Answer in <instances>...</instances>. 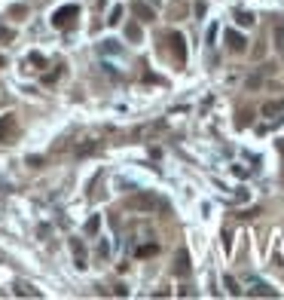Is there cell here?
Here are the masks:
<instances>
[{
  "label": "cell",
  "instance_id": "cell-1",
  "mask_svg": "<svg viewBox=\"0 0 284 300\" xmlns=\"http://www.w3.org/2000/svg\"><path fill=\"white\" fill-rule=\"evenodd\" d=\"M126 208H132V211H144V214H153V211H168V202H165V199H159L156 193H135V196L126 202Z\"/></svg>",
  "mask_w": 284,
  "mask_h": 300
},
{
  "label": "cell",
  "instance_id": "cell-2",
  "mask_svg": "<svg viewBox=\"0 0 284 300\" xmlns=\"http://www.w3.org/2000/svg\"><path fill=\"white\" fill-rule=\"evenodd\" d=\"M76 16H79V7H58L55 13H52V28H58V31H64V28H70L73 22H76Z\"/></svg>",
  "mask_w": 284,
  "mask_h": 300
},
{
  "label": "cell",
  "instance_id": "cell-3",
  "mask_svg": "<svg viewBox=\"0 0 284 300\" xmlns=\"http://www.w3.org/2000/svg\"><path fill=\"white\" fill-rule=\"evenodd\" d=\"M16 135H19L16 117H13V114H4V117H0V141L10 144V141H16Z\"/></svg>",
  "mask_w": 284,
  "mask_h": 300
},
{
  "label": "cell",
  "instance_id": "cell-4",
  "mask_svg": "<svg viewBox=\"0 0 284 300\" xmlns=\"http://www.w3.org/2000/svg\"><path fill=\"white\" fill-rule=\"evenodd\" d=\"M260 114L269 120V123H281L284 120V101H266L260 107Z\"/></svg>",
  "mask_w": 284,
  "mask_h": 300
},
{
  "label": "cell",
  "instance_id": "cell-5",
  "mask_svg": "<svg viewBox=\"0 0 284 300\" xmlns=\"http://www.w3.org/2000/svg\"><path fill=\"white\" fill-rule=\"evenodd\" d=\"M226 46H229V52H245L248 49V40L238 31H226Z\"/></svg>",
  "mask_w": 284,
  "mask_h": 300
},
{
  "label": "cell",
  "instance_id": "cell-6",
  "mask_svg": "<svg viewBox=\"0 0 284 300\" xmlns=\"http://www.w3.org/2000/svg\"><path fill=\"white\" fill-rule=\"evenodd\" d=\"M168 43H171V52H174V58L183 64V61H186V40H183L180 34H171V37H168Z\"/></svg>",
  "mask_w": 284,
  "mask_h": 300
},
{
  "label": "cell",
  "instance_id": "cell-7",
  "mask_svg": "<svg viewBox=\"0 0 284 300\" xmlns=\"http://www.w3.org/2000/svg\"><path fill=\"white\" fill-rule=\"evenodd\" d=\"M132 13L138 16V22H153V19H156L153 7H150V4H144V0H135V4H132Z\"/></svg>",
  "mask_w": 284,
  "mask_h": 300
},
{
  "label": "cell",
  "instance_id": "cell-8",
  "mask_svg": "<svg viewBox=\"0 0 284 300\" xmlns=\"http://www.w3.org/2000/svg\"><path fill=\"white\" fill-rule=\"evenodd\" d=\"M272 40H275V49L284 52V19L281 16H275V22H272Z\"/></svg>",
  "mask_w": 284,
  "mask_h": 300
},
{
  "label": "cell",
  "instance_id": "cell-9",
  "mask_svg": "<svg viewBox=\"0 0 284 300\" xmlns=\"http://www.w3.org/2000/svg\"><path fill=\"white\" fill-rule=\"evenodd\" d=\"M174 273L177 276H190V254H186V248H180L174 254Z\"/></svg>",
  "mask_w": 284,
  "mask_h": 300
},
{
  "label": "cell",
  "instance_id": "cell-10",
  "mask_svg": "<svg viewBox=\"0 0 284 300\" xmlns=\"http://www.w3.org/2000/svg\"><path fill=\"white\" fill-rule=\"evenodd\" d=\"M70 248H73V257H76V270H86V248L79 239H70Z\"/></svg>",
  "mask_w": 284,
  "mask_h": 300
},
{
  "label": "cell",
  "instance_id": "cell-11",
  "mask_svg": "<svg viewBox=\"0 0 284 300\" xmlns=\"http://www.w3.org/2000/svg\"><path fill=\"white\" fill-rule=\"evenodd\" d=\"M251 297H278V291H275V288H269V285H263V282H254Z\"/></svg>",
  "mask_w": 284,
  "mask_h": 300
},
{
  "label": "cell",
  "instance_id": "cell-12",
  "mask_svg": "<svg viewBox=\"0 0 284 300\" xmlns=\"http://www.w3.org/2000/svg\"><path fill=\"white\" fill-rule=\"evenodd\" d=\"M16 294H19V297H40V291L31 288L28 282H16Z\"/></svg>",
  "mask_w": 284,
  "mask_h": 300
},
{
  "label": "cell",
  "instance_id": "cell-13",
  "mask_svg": "<svg viewBox=\"0 0 284 300\" xmlns=\"http://www.w3.org/2000/svg\"><path fill=\"white\" fill-rule=\"evenodd\" d=\"M126 37H129L132 43H141V25L138 22H129L126 25Z\"/></svg>",
  "mask_w": 284,
  "mask_h": 300
},
{
  "label": "cell",
  "instance_id": "cell-14",
  "mask_svg": "<svg viewBox=\"0 0 284 300\" xmlns=\"http://www.w3.org/2000/svg\"><path fill=\"white\" fill-rule=\"evenodd\" d=\"M16 40V31L7 28V25H0V43H13Z\"/></svg>",
  "mask_w": 284,
  "mask_h": 300
},
{
  "label": "cell",
  "instance_id": "cell-15",
  "mask_svg": "<svg viewBox=\"0 0 284 300\" xmlns=\"http://www.w3.org/2000/svg\"><path fill=\"white\" fill-rule=\"evenodd\" d=\"M235 22H238L241 28H251V25H254V16H251V13H241V10H238V13H235Z\"/></svg>",
  "mask_w": 284,
  "mask_h": 300
},
{
  "label": "cell",
  "instance_id": "cell-16",
  "mask_svg": "<svg viewBox=\"0 0 284 300\" xmlns=\"http://www.w3.org/2000/svg\"><path fill=\"white\" fill-rule=\"evenodd\" d=\"M98 227H101V217H98V214L86 220V233H89V236H95V233H98Z\"/></svg>",
  "mask_w": 284,
  "mask_h": 300
},
{
  "label": "cell",
  "instance_id": "cell-17",
  "mask_svg": "<svg viewBox=\"0 0 284 300\" xmlns=\"http://www.w3.org/2000/svg\"><path fill=\"white\" fill-rule=\"evenodd\" d=\"M223 285L229 288V294H232V297H238V294H241V288H238V282H235L232 276H226V279H223Z\"/></svg>",
  "mask_w": 284,
  "mask_h": 300
},
{
  "label": "cell",
  "instance_id": "cell-18",
  "mask_svg": "<svg viewBox=\"0 0 284 300\" xmlns=\"http://www.w3.org/2000/svg\"><path fill=\"white\" fill-rule=\"evenodd\" d=\"M119 19H123V7H113V10H110V19H107V25H119Z\"/></svg>",
  "mask_w": 284,
  "mask_h": 300
},
{
  "label": "cell",
  "instance_id": "cell-19",
  "mask_svg": "<svg viewBox=\"0 0 284 300\" xmlns=\"http://www.w3.org/2000/svg\"><path fill=\"white\" fill-rule=\"evenodd\" d=\"M248 123H251V114H248V110H238V120H235V126H238V129H245Z\"/></svg>",
  "mask_w": 284,
  "mask_h": 300
},
{
  "label": "cell",
  "instance_id": "cell-20",
  "mask_svg": "<svg viewBox=\"0 0 284 300\" xmlns=\"http://www.w3.org/2000/svg\"><path fill=\"white\" fill-rule=\"evenodd\" d=\"M156 251H159L156 245H141V248H138V257H153Z\"/></svg>",
  "mask_w": 284,
  "mask_h": 300
},
{
  "label": "cell",
  "instance_id": "cell-21",
  "mask_svg": "<svg viewBox=\"0 0 284 300\" xmlns=\"http://www.w3.org/2000/svg\"><path fill=\"white\" fill-rule=\"evenodd\" d=\"M92 150H98V144H83V147H76V154H92Z\"/></svg>",
  "mask_w": 284,
  "mask_h": 300
},
{
  "label": "cell",
  "instance_id": "cell-22",
  "mask_svg": "<svg viewBox=\"0 0 284 300\" xmlns=\"http://www.w3.org/2000/svg\"><path fill=\"white\" fill-rule=\"evenodd\" d=\"M110 254V248H107V242H101V248H98V257H107Z\"/></svg>",
  "mask_w": 284,
  "mask_h": 300
}]
</instances>
